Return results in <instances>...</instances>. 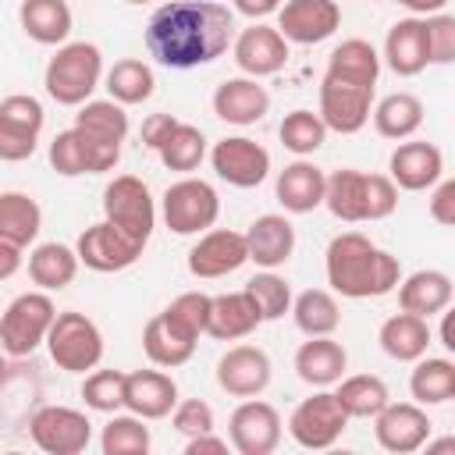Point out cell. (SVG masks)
I'll return each instance as SVG.
<instances>
[{
    "mask_svg": "<svg viewBox=\"0 0 455 455\" xmlns=\"http://www.w3.org/2000/svg\"><path fill=\"white\" fill-rule=\"evenodd\" d=\"M235 39V14L213 0H171L146 21V50L164 68H199L217 60Z\"/></svg>",
    "mask_w": 455,
    "mask_h": 455,
    "instance_id": "obj_1",
    "label": "cell"
},
{
    "mask_svg": "<svg viewBox=\"0 0 455 455\" xmlns=\"http://www.w3.org/2000/svg\"><path fill=\"white\" fill-rule=\"evenodd\" d=\"M323 270H327V284L341 299H380L402 284L398 256L384 252L359 231H341L331 238Z\"/></svg>",
    "mask_w": 455,
    "mask_h": 455,
    "instance_id": "obj_2",
    "label": "cell"
},
{
    "mask_svg": "<svg viewBox=\"0 0 455 455\" xmlns=\"http://www.w3.org/2000/svg\"><path fill=\"white\" fill-rule=\"evenodd\" d=\"M323 206L345 224L384 220L398 206V185L387 174H366L355 167H341V171L327 174Z\"/></svg>",
    "mask_w": 455,
    "mask_h": 455,
    "instance_id": "obj_3",
    "label": "cell"
},
{
    "mask_svg": "<svg viewBox=\"0 0 455 455\" xmlns=\"http://www.w3.org/2000/svg\"><path fill=\"white\" fill-rule=\"evenodd\" d=\"M103 78V53L96 43H64L46 64L43 85L60 107H82Z\"/></svg>",
    "mask_w": 455,
    "mask_h": 455,
    "instance_id": "obj_4",
    "label": "cell"
},
{
    "mask_svg": "<svg viewBox=\"0 0 455 455\" xmlns=\"http://www.w3.org/2000/svg\"><path fill=\"white\" fill-rule=\"evenodd\" d=\"M57 320V306L53 299L43 291H21L7 309H4V320H0V345L7 355H32L46 338H50V327Z\"/></svg>",
    "mask_w": 455,
    "mask_h": 455,
    "instance_id": "obj_5",
    "label": "cell"
},
{
    "mask_svg": "<svg viewBox=\"0 0 455 455\" xmlns=\"http://www.w3.org/2000/svg\"><path fill=\"white\" fill-rule=\"evenodd\" d=\"M46 348H50V359L57 363V370L85 373L103 359V334L85 313L64 309V313H57V320L50 327Z\"/></svg>",
    "mask_w": 455,
    "mask_h": 455,
    "instance_id": "obj_6",
    "label": "cell"
},
{
    "mask_svg": "<svg viewBox=\"0 0 455 455\" xmlns=\"http://www.w3.org/2000/svg\"><path fill=\"white\" fill-rule=\"evenodd\" d=\"M103 217L110 224H117L128 238L146 245L156 228V203L149 196V185L135 174H117L103 188Z\"/></svg>",
    "mask_w": 455,
    "mask_h": 455,
    "instance_id": "obj_7",
    "label": "cell"
},
{
    "mask_svg": "<svg viewBox=\"0 0 455 455\" xmlns=\"http://www.w3.org/2000/svg\"><path fill=\"white\" fill-rule=\"evenodd\" d=\"M348 412L338 398V391H316L309 398H302L288 419V434L299 448H309V451H320V448H331L345 427H348Z\"/></svg>",
    "mask_w": 455,
    "mask_h": 455,
    "instance_id": "obj_8",
    "label": "cell"
},
{
    "mask_svg": "<svg viewBox=\"0 0 455 455\" xmlns=\"http://www.w3.org/2000/svg\"><path fill=\"white\" fill-rule=\"evenodd\" d=\"M220 196L203 178H181L164 192V220L174 235H199L217 224Z\"/></svg>",
    "mask_w": 455,
    "mask_h": 455,
    "instance_id": "obj_9",
    "label": "cell"
},
{
    "mask_svg": "<svg viewBox=\"0 0 455 455\" xmlns=\"http://www.w3.org/2000/svg\"><path fill=\"white\" fill-rule=\"evenodd\" d=\"M28 434L46 455H78L92 441V423L71 405H43L28 419Z\"/></svg>",
    "mask_w": 455,
    "mask_h": 455,
    "instance_id": "obj_10",
    "label": "cell"
},
{
    "mask_svg": "<svg viewBox=\"0 0 455 455\" xmlns=\"http://www.w3.org/2000/svg\"><path fill=\"white\" fill-rule=\"evenodd\" d=\"M43 103L28 92H11L0 100V160L14 164L36 153L43 132Z\"/></svg>",
    "mask_w": 455,
    "mask_h": 455,
    "instance_id": "obj_11",
    "label": "cell"
},
{
    "mask_svg": "<svg viewBox=\"0 0 455 455\" xmlns=\"http://www.w3.org/2000/svg\"><path fill=\"white\" fill-rule=\"evenodd\" d=\"M210 164H213L217 178L235 185V188H256L270 174V153L256 139H245V135L220 139L210 149Z\"/></svg>",
    "mask_w": 455,
    "mask_h": 455,
    "instance_id": "obj_12",
    "label": "cell"
},
{
    "mask_svg": "<svg viewBox=\"0 0 455 455\" xmlns=\"http://www.w3.org/2000/svg\"><path fill=\"white\" fill-rule=\"evenodd\" d=\"M75 249H78V259L89 270H96V274H117V270H128L142 256L146 245H139L135 238H128L117 224H110L103 217L100 224H92V228H85L78 235V245Z\"/></svg>",
    "mask_w": 455,
    "mask_h": 455,
    "instance_id": "obj_13",
    "label": "cell"
},
{
    "mask_svg": "<svg viewBox=\"0 0 455 455\" xmlns=\"http://www.w3.org/2000/svg\"><path fill=\"white\" fill-rule=\"evenodd\" d=\"M430 427L434 423L427 419V412L419 409V402H387L380 409V416H373L377 444L384 451H395V455L419 451L430 441Z\"/></svg>",
    "mask_w": 455,
    "mask_h": 455,
    "instance_id": "obj_14",
    "label": "cell"
},
{
    "mask_svg": "<svg viewBox=\"0 0 455 455\" xmlns=\"http://www.w3.org/2000/svg\"><path fill=\"white\" fill-rule=\"evenodd\" d=\"M338 25H341V7L334 0H288L277 11L281 36L299 46L331 39L338 32Z\"/></svg>",
    "mask_w": 455,
    "mask_h": 455,
    "instance_id": "obj_15",
    "label": "cell"
},
{
    "mask_svg": "<svg viewBox=\"0 0 455 455\" xmlns=\"http://www.w3.org/2000/svg\"><path fill=\"white\" fill-rule=\"evenodd\" d=\"M373 114V89L370 85H348L323 75L320 82V117L331 132L355 135Z\"/></svg>",
    "mask_w": 455,
    "mask_h": 455,
    "instance_id": "obj_16",
    "label": "cell"
},
{
    "mask_svg": "<svg viewBox=\"0 0 455 455\" xmlns=\"http://www.w3.org/2000/svg\"><path fill=\"white\" fill-rule=\"evenodd\" d=\"M242 263H249V242L242 231H203V238L188 249V274L192 277H228L235 274Z\"/></svg>",
    "mask_w": 455,
    "mask_h": 455,
    "instance_id": "obj_17",
    "label": "cell"
},
{
    "mask_svg": "<svg viewBox=\"0 0 455 455\" xmlns=\"http://www.w3.org/2000/svg\"><path fill=\"white\" fill-rule=\"evenodd\" d=\"M231 448L238 455H270L281 444V416L270 402L249 398L231 412Z\"/></svg>",
    "mask_w": 455,
    "mask_h": 455,
    "instance_id": "obj_18",
    "label": "cell"
},
{
    "mask_svg": "<svg viewBox=\"0 0 455 455\" xmlns=\"http://www.w3.org/2000/svg\"><path fill=\"white\" fill-rule=\"evenodd\" d=\"M235 64L242 75L249 78H267V75H277L288 60V39L281 36V28H270V25H249L235 36Z\"/></svg>",
    "mask_w": 455,
    "mask_h": 455,
    "instance_id": "obj_19",
    "label": "cell"
},
{
    "mask_svg": "<svg viewBox=\"0 0 455 455\" xmlns=\"http://www.w3.org/2000/svg\"><path fill=\"white\" fill-rule=\"evenodd\" d=\"M217 384L235 398H256L270 384V355L256 345H235L217 359Z\"/></svg>",
    "mask_w": 455,
    "mask_h": 455,
    "instance_id": "obj_20",
    "label": "cell"
},
{
    "mask_svg": "<svg viewBox=\"0 0 455 455\" xmlns=\"http://www.w3.org/2000/svg\"><path fill=\"white\" fill-rule=\"evenodd\" d=\"M270 110V92L249 78V75H238V78H224L217 89H213V114L228 124H256L263 114Z\"/></svg>",
    "mask_w": 455,
    "mask_h": 455,
    "instance_id": "obj_21",
    "label": "cell"
},
{
    "mask_svg": "<svg viewBox=\"0 0 455 455\" xmlns=\"http://www.w3.org/2000/svg\"><path fill=\"white\" fill-rule=\"evenodd\" d=\"M391 181L405 192H423L430 185L441 181L444 171V156L434 142H398L391 160H387Z\"/></svg>",
    "mask_w": 455,
    "mask_h": 455,
    "instance_id": "obj_22",
    "label": "cell"
},
{
    "mask_svg": "<svg viewBox=\"0 0 455 455\" xmlns=\"http://www.w3.org/2000/svg\"><path fill=\"white\" fill-rule=\"evenodd\" d=\"M384 60L395 75L412 78L430 64V43H427V18H402L387 28L384 39Z\"/></svg>",
    "mask_w": 455,
    "mask_h": 455,
    "instance_id": "obj_23",
    "label": "cell"
},
{
    "mask_svg": "<svg viewBox=\"0 0 455 455\" xmlns=\"http://www.w3.org/2000/svg\"><path fill=\"white\" fill-rule=\"evenodd\" d=\"M178 405V384L160 370H132L124 380V409L142 419H164Z\"/></svg>",
    "mask_w": 455,
    "mask_h": 455,
    "instance_id": "obj_24",
    "label": "cell"
},
{
    "mask_svg": "<svg viewBox=\"0 0 455 455\" xmlns=\"http://www.w3.org/2000/svg\"><path fill=\"white\" fill-rule=\"evenodd\" d=\"M277 203L288 210V213H313L316 206H323V196H327V174L313 164V160H291L281 174H277Z\"/></svg>",
    "mask_w": 455,
    "mask_h": 455,
    "instance_id": "obj_25",
    "label": "cell"
},
{
    "mask_svg": "<svg viewBox=\"0 0 455 455\" xmlns=\"http://www.w3.org/2000/svg\"><path fill=\"white\" fill-rule=\"evenodd\" d=\"M245 242H249V259L256 267H263V270H274V267L291 259V252H295V228L281 213H263V217H256L249 224Z\"/></svg>",
    "mask_w": 455,
    "mask_h": 455,
    "instance_id": "obj_26",
    "label": "cell"
},
{
    "mask_svg": "<svg viewBox=\"0 0 455 455\" xmlns=\"http://www.w3.org/2000/svg\"><path fill=\"white\" fill-rule=\"evenodd\" d=\"M196 341H199V334H192L188 327H181L167 313L149 316L146 327H142V348H146L149 363H156V366H181V363H188L192 352H196Z\"/></svg>",
    "mask_w": 455,
    "mask_h": 455,
    "instance_id": "obj_27",
    "label": "cell"
},
{
    "mask_svg": "<svg viewBox=\"0 0 455 455\" xmlns=\"http://www.w3.org/2000/svg\"><path fill=\"white\" fill-rule=\"evenodd\" d=\"M263 323V313L256 306V299L242 288V291H224L213 295V309H210V327L206 334L217 341H238L245 334H252Z\"/></svg>",
    "mask_w": 455,
    "mask_h": 455,
    "instance_id": "obj_28",
    "label": "cell"
},
{
    "mask_svg": "<svg viewBox=\"0 0 455 455\" xmlns=\"http://www.w3.org/2000/svg\"><path fill=\"white\" fill-rule=\"evenodd\" d=\"M345 366H348V355H345V348H341L331 334L309 338V341H302L299 352H295V373H299V380H306L309 387H327V384L341 380Z\"/></svg>",
    "mask_w": 455,
    "mask_h": 455,
    "instance_id": "obj_29",
    "label": "cell"
},
{
    "mask_svg": "<svg viewBox=\"0 0 455 455\" xmlns=\"http://www.w3.org/2000/svg\"><path fill=\"white\" fill-rule=\"evenodd\" d=\"M384 355H391L395 363H416L427 355V345H430V323L427 316H416V313H395L380 323V334H377Z\"/></svg>",
    "mask_w": 455,
    "mask_h": 455,
    "instance_id": "obj_30",
    "label": "cell"
},
{
    "mask_svg": "<svg viewBox=\"0 0 455 455\" xmlns=\"http://www.w3.org/2000/svg\"><path fill=\"white\" fill-rule=\"evenodd\" d=\"M327 78L334 82H348V85H370L377 89L380 78V57L366 39H345L331 50L327 57Z\"/></svg>",
    "mask_w": 455,
    "mask_h": 455,
    "instance_id": "obj_31",
    "label": "cell"
},
{
    "mask_svg": "<svg viewBox=\"0 0 455 455\" xmlns=\"http://www.w3.org/2000/svg\"><path fill=\"white\" fill-rule=\"evenodd\" d=\"M398 306L416 316H434L451 306V277L444 270H416L398 284Z\"/></svg>",
    "mask_w": 455,
    "mask_h": 455,
    "instance_id": "obj_32",
    "label": "cell"
},
{
    "mask_svg": "<svg viewBox=\"0 0 455 455\" xmlns=\"http://www.w3.org/2000/svg\"><path fill=\"white\" fill-rule=\"evenodd\" d=\"M21 28L28 39L43 46H64L71 36V7L68 0H25L21 11Z\"/></svg>",
    "mask_w": 455,
    "mask_h": 455,
    "instance_id": "obj_33",
    "label": "cell"
},
{
    "mask_svg": "<svg viewBox=\"0 0 455 455\" xmlns=\"http://www.w3.org/2000/svg\"><path fill=\"white\" fill-rule=\"evenodd\" d=\"M78 249H68L60 242H43L28 252V277L32 284L46 288V291H60L75 281L78 274Z\"/></svg>",
    "mask_w": 455,
    "mask_h": 455,
    "instance_id": "obj_34",
    "label": "cell"
},
{
    "mask_svg": "<svg viewBox=\"0 0 455 455\" xmlns=\"http://www.w3.org/2000/svg\"><path fill=\"white\" fill-rule=\"evenodd\" d=\"M75 128H82L85 135H92L96 142H103L110 149H121V142L128 135L124 103H117V100H89V103L78 107Z\"/></svg>",
    "mask_w": 455,
    "mask_h": 455,
    "instance_id": "obj_35",
    "label": "cell"
},
{
    "mask_svg": "<svg viewBox=\"0 0 455 455\" xmlns=\"http://www.w3.org/2000/svg\"><path fill=\"white\" fill-rule=\"evenodd\" d=\"M43 228V210L25 192H4L0 196V238L28 249Z\"/></svg>",
    "mask_w": 455,
    "mask_h": 455,
    "instance_id": "obj_36",
    "label": "cell"
},
{
    "mask_svg": "<svg viewBox=\"0 0 455 455\" xmlns=\"http://www.w3.org/2000/svg\"><path fill=\"white\" fill-rule=\"evenodd\" d=\"M423 124V103L412 92H391L373 107V128L384 139H409Z\"/></svg>",
    "mask_w": 455,
    "mask_h": 455,
    "instance_id": "obj_37",
    "label": "cell"
},
{
    "mask_svg": "<svg viewBox=\"0 0 455 455\" xmlns=\"http://www.w3.org/2000/svg\"><path fill=\"white\" fill-rule=\"evenodd\" d=\"M291 316H295V327H299L306 338L334 334L338 323H341V309H338L334 295L323 291V288H306V291L291 302Z\"/></svg>",
    "mask_w": 455,
    "mask_h": 455,
    "instance_id": "obj_38",
    "label": "cell"
},
{
    "mask_svg": "<svg viewBox=\"0 0 455 455\" xmlns=\"http://www.w3.org/2000/svg\"><path fill=\"white\" fill-rule=\"evenodd\" d=\"M156 89V78H153V68L139 57H124L117 60L110 71H107V92L110 100L132 107V103H146Z\"/></svg>",
    "mask_w": 455,
    "mask_h": 455,
    "instance_id": "obj_39",
    "label": "cell"
},
{
    "mask_svg": "<svg viewBox=\"0 0 455 455\" xmlns=\"http://www.w3.org/2000/svg\"><path fill=\"white\" fill-rule=\"evenodd\" d=\"M338 398H341V405H345V412H348L352 419H373V416H380V409L391 402L387 384H384L377 373L345 377L341 387H338Z\"/></svg>",
    "mask_w": 455,
    "mask_h": 455,
    "instance_id": "obj_40",
    "label": "cell"
},
{
    "mask_svg": "<svg viewBox=\"0 0 455 455\" xmlns=\"http://www.w3.org/2000/svg\"><path fill=\"white\" fill-rule=\"evenodd\" d=\"M409 391L419 405H441L455 398V363L451 359H416Z\"/></svg>",
    "mask_w": 455,
    "mask_h": 455,
    "instance_id": "obj_41",
    "label": "cell"
},
{
    "mask_svg": "<svg viewBox=\"0 0 455 455\" xmlns=\"http://www.w3.org/2000/svg\"><path fill=\"white\" fill-rule=\"evenodd\" d=\"M156 153H160V160H164L167 171L188 174V171H196V167L203 164V156H206V135H203L196 124L178 121V128L171 132V139H167Z\"/></svg>",
    "mask_w": 455,
    "mask_h": 455,
    "instance_id": "obj_42",
    "label": "cell"
},
{
    "mask_svg": "<svg viewBox=\"0 0 455 455\" xmlns=\"http://www.w3.org/2000/svg\"><path fill=\"white\" fill-rule=\"evenodd\" d=\"M153 444L149 437V427L142 423V416H114L110 412V423L103 427L100 434V448L103 455H146Z\"/></svg>",
    "mask_w": 455,
    "mask_h": 455,
    "instance_id": "obj_43",
    "label": "cell"
},
{
    "mask_svg": "<svg viewBox=\"0 0 455 455\" xmlns=\"http://www.w3.org/2000/svg\"><path fill=\"white\" fill-rule=\"evenodd\" d=\"M327 132H331V128H327L323 117L313 114V110H291V114H284V121H281V128H277L281 146L291 149L295 156H309V153H316V149L323 146Z\"/></svg>",
    "mask_w": 455,
    "mask_h": 455,
    "instance_id": "obj_44",
    "label": "cell"
},
{
    "mask_svg": "<svg viewBox=\"0 0 455 455\" xmlns=\"http://www.w3.org/2000/svg\"><path fill=\"white\" fill-rule=\"evenodd\" d=\"M50 167H53L57 174H64V178L92 174V160H89L85 139H82V132H78L75 124L53 135V142H50Z\"/></svg>",
    "mask_w": 455,
    "mask_h": 455,
    "instance_id": "obj_45",
    "label": "cell"
},
{
    "mask_svg": "<svg viewBox=\"0 0 455 455\" xmlns=\"http://www.w3.org/2000/svg\"><path fill=\"white\" fill-rule=\"evenodd\" d=\"M245 291L256 299L263 320H281L291 309V284L284 277H277L274 270H263L256 277L245 281Z\"/></svg>",
    "mask_w": 455,
    "mask_h": 455,
    "instance_id": "obj_46",
    "label": "cell"
},
{
    "mask_svg": "<svg viewBox=\"0 0 455 455\" xmlns=\"http://www.w3.org/2000/svg\"><path fill=\"white\" fill-rule=\"evenodd\" d=\"M124 380H128V373H121V370H96V373H89L85 384H82L85 405L96 409V412H117L124 405Z\"/></svg>",
    "mask_w": 455,
    "mask_h": 455,
    "instance_id": "obj_47",
    "label": "cell"
},
{
    "mask_svg": "<svg viewBox=\"0 0 455 455\" xmlns=\"http://www.w3.org/2000/svg\"><path fill=\"white\" fill-rule=\"evenodd\" d=\"M210 309H213V295H203V291H185L178 295L164 313L174 316L181 327H188L192 334H206L210 327Z\"/></svg>",
    "mask_w": 455,
    "mask_h": 455,
    "instance_id": "obj_48",
    "label": "cell"
},
{
    "mask_svg": "<svg viewBox=\"0 0 455 455\" xmlns=\"http://www.w3.org/2000/svg\"><path fill=\"white\" fill-rule=\"evenodd\" d=\"M171 423H174V430L185 434V437L210 434V430H213V409H210V402H203V398H185V402L174 405Z\"/></svg>",
    "mask_w": 455,
    "mask_h": 455,
    "instance_id": "obj_49",
    "label": "cell"
},
{
    "mask_svg": "<svg viewBox=\"0 0 455 455\" xmlns=\"http://www.w3.org/2000/svg\"><path fill=\"white\" fill-rule=\"evenodd\" d=\"M427 43H430V64H451L455 60V18L451 14H430L427 18Z\"/></svg>",
    "mask_w": 455,
    "mask_h": 455,
    "instance_id": "obj_50",
    "label": "cell"
},
{
    "mask_svg": "<svg viewBox=\"0 0 455 455\" xmlns=\"http://www.w3.org/2000/svg\"><path fill=\"white\" fill-rule=\"evenodd\" d=\"M430 217L437 224L455 228V178H448V181H441L434 188V196H430Z\"/></svg>",
    "mask_w": 455,
    "mask_h": 455,
    "instance_id": "obj_51",
    "label": "cell"
},
{
    "mask_svg": "<svg viewBox=\"0 0 455 455\" xmlns=\"http://www.w3.org/2000/svg\"><path fill=\"white\" fill-rule=\"evenodd\" d=\"M174 128H178V117H171V114H149V117L142 121V142H146L149 149H160V146L171 139Z\"/></svg>",
    "mask_w": 455,
    "mask_h": 455,
    "instance_id": "obj_52",
    "label": "cell"
},
{
    "mask_svg": "<svg viewBox=\"0 0 455 455\" xmlns=\"http://www.w3.org/2000/svg\"><path fill=\"white\" fill-rule=\"evenodd\" d=\"M224 451H228V441L213 437V430L210 434H196L185 444V455H224Z\"/></svg>",
    "mask_w": 455,
    "mask_h": 455,
    "instance_id": "obj_53",
    "label": "cell"
},
{
    "mask_svg": "<svg viewBox=\"0 0 455 455\" xmlns=\"http://www.w3.org/2000/svg\"><path fill=\"white\" fill-rule=\"evenodd\" d=\"M235 11L256 21V18H267V14L281 11V0H235Z\"/></svg>",
    "mask_w": 455,
    "mask_h": 455,
    "instance_id": "obj_54",
    "label": "cell"
},
{
    "mask_svg": "<svg viewBox=\"0 0 455 455\" xmlns=\"http://www.w3.org/2000/svg\"><path fill=\"white\" fill-rule=\"evenodd\" d=\"M18 267H21V245L0 238V281H7Z\"/></svg>",
    "mask_w": 455,
    "mask_h": 455,
    "instance_id": "obj_55",
    "label": "cell"
},
{
    "mask_svg": "<svg viewBox=\"0 0 455 455\" xmlns=\"http://www.w3.org/2000/svg\"><path fill=\"white\" fill-rule=\"evenodd\" d=\"M437 334H441V345H444L448 352H455V306H448V309H444Z\"/></svg>",
    "mask_w": 455,
    "mask_h": 455,
    "instance_id": "obj_56",
    "label": "cell"
},
{
    "mask_svg": "<svg viewBox=\"0 0 455 455\" xmlns=\"http://www.w3.org/2000/svg\"><path fill=\"white\" fill-rule=\"evenodd\" d=\"M398 4H402V7H409L412 14H437L448 0H398Z\"/></svg>",
    "mask_w": 455,
    "mask_h": 455,
    "instance_id": "obj_57",
    "label": "cell"
},
{
    "mask_svg": "<svg viewBox=\"0 0 455 455\" xmlns=\"http://www.w3.org/2000/svg\"><path fill=\"white\" fill-rule=\"evenodd\" d=\"M423 448L427 455H455V437H437V441H427Z\"/></svg>",
    "mask_w": 455,
    "mask_h": 455,
    "instance_id": "obj_58",
    "label": "cell"
},
{
    "mask_svg": "<svg viewBox=\"0 0 455 455\" xmlns=\"http://www.w3.org/2000/svg\"><path fill=\"white\" fill-rule=\"evenodd\" d=\"M128 4H149V0H128Z\"/></svg>",
    "mask_w": 455,
    "mask_h": 455,
    "instance_id": "obj_59",
    "label": "cell"
}]
</instances>
